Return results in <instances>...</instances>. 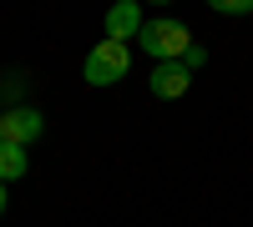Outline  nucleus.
Returning a JSON list of instances; mask_svg holds the SVG:
<instances>
[{
	"label": "nucleus",
	"instance_id": "0eeeda50",
	"mask_svg": "<svg viewBox=\"0 0 253 227\" xmlns=\"http://www.w3.org/2000/svg\"><path fill=\"white\" fill-rule=\"evenodd\" d=\"M218 15H253V0H213Z\"/></svg>",
	"mask_w": 253,
	"mask_h": 227
},
{
	"label": "nucleus",
	"instance_id": "f03ea898",
	"mask_svg": "<svg viewBox=\"0 0 253 227\" xmlns=\"http://www.w3.org/2000/svg\"><path fill=\"white\" fill-rule=\"evenodd\" d=\"M132 71V46H122V40H96L81 76L91 81V86H117V81Z\"/></svg>",
	"mask_w": 253,
	"mask_h": 227
},
{
	"label": "nucleus",
	"instance_id": "423d86ee",
	"mask_svg": "<svg viewBox=\"0 0 253 227\" xmlns=\"http://www.w3.org/2000/svg\"><path fill=\"white\" fill-rule=\"evenodd\" d=\"M26 172H31L26 147H10V141H0V187H5V182H20Z\"/></svg>",
	"mask_w": 253,
	"mask_h": 227
},
{
	"label": "nucleus",
	"instance_id": "7ed1b4c3",
	"mask_svg": "<svg viewBox=\"0 0 253 227\" xmlns=\"http://www.w3.org/2000/svg\"><path fill=\"white\" fill-rule=\"evenodd\" d=\"M41 131H46V116H41L36 106H10L5 116H0V136H5L10 147H31Z\"/></svg>",
	"mask_w": 253,
	"mask_h": 227
},
{
	"label": "nucleus",
	"instance_id": "20e7f679",
	"mask_svg": "<svg viewBox=\"0 0 253 227\" xmlns=\"http://www.w3.org/2000/svg\"><path fill=\"white\" fill-rule=\"evenodd\" d=\"M142 26H147V15H142V5L137 0H117V5L107 10V40H137L142 35Z\"/></svg>",
	"mask_w": 253,
	"mask_h": 227
},
{
	"label": "nucleus",
	"instance_id": "39448f33",
	"mask_svg": "<svg viewBox=\"0 0 253 227\" xmlns=\"http://www.w3.org/2000/svg\"><path fill=\"white\" fill-rule=\"evenodd\" d=\"M187 86H193V71H187L182 61H167V66H157L152 81H147V91H152L157 101H177V96H187Z\"/></svg>",
	"mask_w": 253,
	"mask_h": 227
},
{
	"label": "nucleus",
	"instance_id": "1a4fd4ad",
	"mask_svg": "<svg viewBox=\"0 0 253 227\" xmlns=\"http://www.w3.org/2000/svg\"><path fill=\"white\" fill-rule=\"evenodd\" d=\"M5 202H10V192H5V187H0V217H5Z\"/></svg>",
	"mask_w": 253,
	"mask_h": 227
},
{
	"label": "nucleus",
	"instance_id": "6e6552de",
	"mask_svg": "<svg viewBox=\"0 0 253 227\" xmlns=\"http://www.w3.org/2000/svg\"><path fill=\"white\" fill-rule=\"evenodd\" d=\"M182 66H187V71H198V66H208V51H203V46H193V51L182 56Z\"/></svg>",
	"mask_w": 253,
	"mask_h": 227
},
{
	"label": "nucleus",
	"instance_id": "f257e3e1",
	"mask_svg": "<svg viewBox=\"0 0 253 227\" xmlns=\"http://www.w3.org/2000/svg\"><path fill=\"white\" fill-rule=\"evenodd\" d=\"M137 46H142L147 56H152L157 66H167V61H182L187 51L198 46V40H193V31H187L182 20H172V15H157V20H147V26H142Z\"/></svg>",
	"mask_w": 253,
	"mask_h": 227
},
{
	"label": "nucleus",
	"instance_id": "9d476101",
	"mask_svg": "<svg viewBox=\"0 0 253 227\" xmlns=\"http://www.w3.org/2000/svg\"><path fill=\"white\" fill-rule=\"evenodd\" d=\"M0 141H5V136H0Z\"/></svg>",
	"mask_w": 253,
	"mask_h": 227
}]
</instances>
